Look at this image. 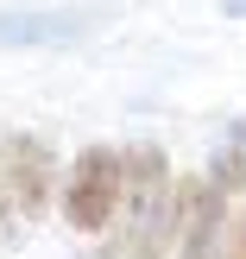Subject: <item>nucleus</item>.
Segmentation results:
<instances>
[{
    "label": "nucleus",
    "mask_w": 246,
    "mask_h": 259,
    "mask_svg": "<svg viewBox=\"0 0 246 259\" xmlns=\"http://www.w3.org/2000/svg\"><path fill=\"white\" fill-rule=\"evenodd\" d=\"M202 190L196 184H171V164H164L158 146H139L126 152V215H133V228H126V259H164V240L183 234V215L189 202H196Z\"/></svg>",
    "instance_id": "1"
},
{
    "label": "nucleus",
    "mask_w": 246,
    "mask_h": 259,
    "mask_svg": "<svg viewBox=\"0 0 246 259\" xmlns=\"http://www.w3.org/2000/svg\"><path fill=\"white\" fill-rule=\"evenodd\" d=\"M120 190H126V152L114 146H88L82 158L70 164V184H63V215L70 228L95 234L120 215Z\"/></svg>",
    "instance_id": "2"
},
{
    "label": "nucleus",
    "mask_w": 246,
    "mask_h": 259,
    "mask_svg": "<svg viewBox=\"0 0 246 259\" xmlns=\"http://www.w3.org/2000/svg\"><path fill=\"white\" fill-rule=\"evenodd\" d=\"M51 196V152L38 139H0V240H13Z\"/></svg>",
    "instance_id": "3"
},
{
    "label": "nucleus",
    "mask_w": 246,
    "mask_h": 259,
    "mask_svg": "<svg viewBox=\"0 0 246 259\" xmlns=\"http://www.w3.org/2000/svg\"><path fill=\"white\" fill-rule=\"evenodd\" d=\"M101 25L95 7H7L0 13V45H82Z\"/></svg>",
    "instance_id": "4"
},
{
    "label": "nucleus",
    "mask_w": 246,
    "mask_h": 259,
    "mask_svg": "<svg viewBox=\"0 0 246 259\" xmlns=\"http://www.w3.org/2000/svg\"><path fill=\"white\" fill-rule=\"evenodd\" d=\"M215 234H221V190L202 184V196L183 215V247H177V259H215Z\"/></svg>",
    "instance_id": "5"
},
{
    "label": "nucleus",
    "mask_w": 246,
    "mask_h": 259,
    "mask_svg": "<svg viewBox=\"0 0 246 259\" xmlns=\"http://www.w3.org/2000/svg\"><path fill=\"white\" fill-rule=\"evenodd\" d=\"M209 190H221V196H240V190H246V120L227 126V139L215 146V158H209Z\"/></svg>",
    "instance_id": "6"
},
{
    "label": "nucleus",
    "mask_w": 246,
    "mask_h": 259,
    "mask_svg": "<svg viewBox=\"0 0 246 259\" xmlns=\"http://www.w3.org/2000/svg\"><path fill=\"white\" fill-rule=\"evenodd\" d=\"M221 259H246V209L227 222V247H221Z\"/></svg>",
    "instance_id": "7"
},
{
    "label": "nucleus",
    "mask_w": 246,
    "mask_h": 259,
    "mask_svg": "<svg viewBox=\"0 0 246 259\" xmlns=\"http://www.w3.org/2000/svg\"><path fill=\"white\" fill-rule=\"evenodd\" d=\"M221 13H234V19H246V0H221Z\"/></svg>",
    "instance_id": "8"
}]
</instances>
